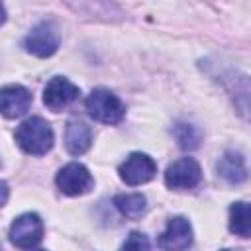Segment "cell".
<instances>
[{
    "instance_id": "obj_1",
    "label": "cell",
    "mask_w": 251,
    "mask_h": 251,
    "mask_svg": "<svg viewBox=\"0 0 251 251\" xmlns=\"http://www.w3.org/2000/svg\"><path fill=\"white\" fill-rule=\"evenodd\" d=\"M16 141L29 155H45L53 147V129L45 120L33 116L18 126Z\"/></svg>"
},
{
    "instance_id": "obj_5",
    "label": "cell",
    "mask_w": 251,
    "mask_h": 251,
    "mask_svg": "<svg viewBox=\"0 0 251 251\" xmlns=\"http://www.w3.org/2000/svg\"><path fill=\"white\" fill-rule=\"evenodd\" d=\"M55 182L59 186V190L67 196H78V194H84L92 188L94 180H92V175L88 173V169L80 163H69L65 165L57 176H55Z\"/></svg>"
},
{
    "instance_id": "obj_3",
    "label": "cell",
    "mask_w": 251,
    "mask_h": 251,
    "mask_svg": "<svg viewBox=\"0 0 251 251\" xmlns=\"http://www.w3.org/2000/svg\"><path fill=\"white\" fill-rule=\"evenodd\" d=\"M43 237V222L37 214H22L14 220L10 227V241L20 249L35 247Z\"/></svg>"
},
{
    "instance_id": "obj_2",
    "label": "cell",
    "mask_w": 251,
    "mask_h": 251,
    "mask_svg": "<svg viewBox=\"0 0 251 251\" xmlns=\"http://www.w3.org/2000/svg\"><path fill=\"white\" fill-rule=\"evenodd\" d=\"M84 106L96 122H102V124H108V126L118 124L124 118V112H126L122 100L106 88H94L88 94Z\"/></svg>"
},
{
    "instance_id": "obj_8",
    "label": "cell",
    "mask_w": 251,
    "mask_h": 251,
    "mask_svg": "<svg viewBox=\"0 0 251 251\" xmlns=\"http://www.w3.org/2000/svg\"><path fill=\"white\" fill-rule=\"evenodd\" d=\"M192 243V227L190 222L182 216H175L169 220L167 229L159 237V245L165 251H184Z\"/></svg>"
},
{
    "instance_id": "obj_10",
    "label": "cell",
    "mask_w": 251,
    "mask_h": 251,
    "mask_svg": "<svg viewBox=\"0 0 251 251\" xmlns=\"http://www.w3.org/2000/svg\"><path fill=\"white\" fill-rule=\"evenodd\" d=\"M31 104V94L20 84H10L0 88V114L6 118H20L27 112Z\"/></svg>"
},
{
    "instance_id": "obj_18",
    "label": "cell",
    "mask_w": 251,
    "mask_h": 251,
    "mask_svg": "<svg viewBox=\"0 0 251 251\" xmlns=\"http://www.w3.org/2000/svg\"><path fill=\"white\" fill-rule=\"evenodd\" d=\"M6 22V10H4V6L0 4V24H4Z\"/></svg>"
},
{
    "instance_id": "obj_7",
    "label": "cell",
    "mask_w": 251,
    "mask_h": 251,
    "mask_svg": "<svg viewBox=\"0 0 251 251\" xmlns=\"http://www.w3.org/2000/svg\"><path fill=\"white\" fill-rule=\"evenodd\" d=\"M24 47L35 57H49L59 47V33L51 24L41 22L27 33Z\"/></svg>"
},
{
    "instance_id": "obj_20",
    "label": "cell",
    "mask_w": 251,
    "mask_h": 251,
    "mask_svg": "<svg viewBox=\"0 0 251 251\" xmlns=\"http://www.w3.org/2000/svg\"><path fill=\"white\" fill-rule=\"evenodd\" d=\"M39 251H41V249H39Z\"/></svg>"
},
{
    "instance_id": "obj_15",
    "label": "cell",
    "mask_w": 251,
    "mask_h": 251,
    "mask_svg": "<svg viewBox=\"0 0 251 251\" xmlns=\"http://www.w3.org/2000/svg\"><path fill=\"white\" fill-rule=\"evenodd\" d=\"M175 137L182 149H194L198 147V141H200V133L196 131L194 126H188V124H178L175 127Z\"/></svg>"
},
{
    "instance_id": "obj_9",
    "label": "cell",
    "mask_w": 251,
    "mask_h": 251,
    "mask_svg": "<svg viewBox=\"0 0 251 251\" xmlns=\"http://www.w3.org/2000/svg\"><path fill=\"white\" fill-rule=\"evenodd\" d=\"M76 98H78V86H75L65 76H53L43 90V102L53 112L63 110Z\"/></svg>"
},
{
    "instance_id": "obj_17",
    "label": "cell",
    "mask_w": 251,
    "mask_h": 251,
    "mask_svg": "<svg viewBox=\"0 0 251 251\" xmlns=\"http://www.w3.org/2000/svg\"><path fill=\"white\" fill-rule=\"evenodd\" d=\"M8 184L4 182V180H0V206L2 204H6V200H8Z\"/></svg>"
},
{
    "instance_id": "obj_16",
    "label": "cell",
    "mask_w": 251,
    "mask_h": 251,
    "mask_svg": "<svg viewBox=\"0 0 251 251\" xmlns=\"http://www.w3.org/2000/svg\"><path fill=\"white\" fill-rule=\"evenodd\" d=\"M122 251H151V243L145 233L141 231H131L127 239L122 245Z\"/></svg>"
},
{
    "instance_id": "obj_4",
    "label": "cell",
    "mask_w": 251,
    "mask_h": 251,
    "mask_svg": "<svg viewBox=\"0 0 251 251\" xmlns=\"http://www.w3.org/2000/svg\"><path fill=\"white\" fill-rule=\"evenodd\" d=\"M202 178L200 165L192 157H180L173 165H169L165 173V184L173 190H188L194 188Z\"/></svg>"
},
{
    "instance_id": "obj_14",
    "label": "cell",
    "mask_w": 251,
    "mask_h": 251,
    "mask_svg": "<svg viewBox=\"0 0 251 251\" xmlns=\"http://www.w3.org/2000/svg\"><path fill=\"white\" fill-rule=\"evenodd\" d=\"M229 229L235 235L249 237V204L235 202L229 208Z\"/></svg>"
},
{
    "instance_id": "obj_19",
    "label": "cell",
    "mask_w": 251,
    "mask_h": 251,
    "mask_svg": "<svg viewBox=\"0 0 251 251\" xmlns=\"http://www.w3.org/2000/svg\"><path fill=\"white\" fill-rule=\"evenodd\" d=\"M222 251H231V249H222Z\"/></svg>"
},
{
    "instance_id": "obj_13",
    "label": "cell",
    "mask_w": 251,
    "mask_h": 251,
    "mask_svg": "<svg viewBox=\"0 0 251 251\" xmlns=\"http://www.w3.org/2000/svg\"><path fill=\"white\" fill-rule=\"evenodd\" d=\"M114 204L120 210V214L129 220H137L145 212V206H147L143 194H118L114 198Z\"/></svg>"
},
{
    "instance_id": "obj_6",
    "label": "cell",
    "mask_w": 251,
    "mask_h": 251,
    "mask_svg": "<svg viewBox=\"0 0 251 251\" xmlns=\"http://www.w3.org/2000/svg\"><path fill=\"white\" fill-rule=\"evenodd\" d=\"M157 173V163L145 153H131L120 165V176L126 184H143L149 182Z\"/></svg>"
},
{
    "instance_id": "obj_11",
    "label": "cell",
    "mask_w": 251,
    "mask_h": 251,
    "mask_svg": "<svg viewBox=\"0 0 251 251\" xmlns=\"http://www.w3.org/2000/svg\"><path fill=\"white\" fill-rule=\"evenodd\" d=\"M92 143V131L82 120H71L65 129V147L71 155H82Z\"/></svg>"
},
{
    "instance_id": "obj_12",
    "label": "cell",
    "mask_w": 251,
    "mask_h": 251,
    "mask_svg": "<svg viewBox=\"0 0 251 251\" xmlns=\"http://www.w3.org/2000/svg\"><path fill=\"white\" fill-rule=\"evenodd\" d=\"M218 173L222 178H226L229 184H239L247 178V169H245V161L239 153H226L220 163H218Z\"/></svg>"
}]
</instances>
